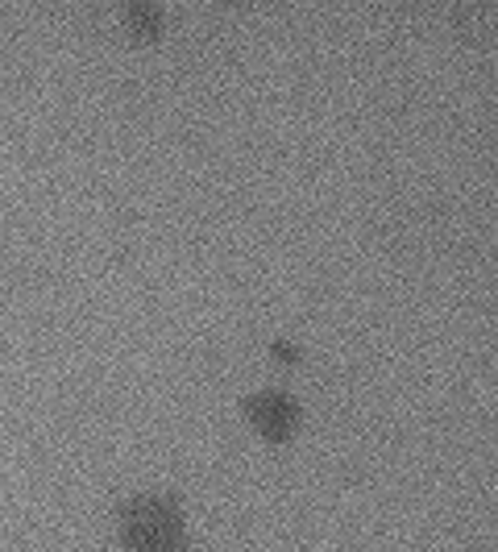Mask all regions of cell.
Returning a JSON list of instances; mask_svg holds the SVG:
<instances>
[{"mask_svg":"<svg viewBox=\"0 0 498 552\" xmlns=\"http://www.w3.org/2000/svg\"><path fill=\"white\" fill-rule=\"evenodd\" d=\"M117 523L129 552H179L187 544L183 511L166 494H137L121 507Z\"/></svg>","mask_w":498,"mask_h":552,"instance_id":"6da1fadb","label":"cell"},{"mask_svg":"<svg viewBox=\"0 0 498 552\" xmlns=\"http://www.w3.org/2000/svg\"><path fill=\"white\" fill-rule=\"evenodd\" d=\"M245 416L266 440H291L299 428V407L291 395H254L245 403Z\"/></svg>","mask_w":498,"mask_h":552,"instance_id":"7a4b0ae2","label":"cell"}]
</instances>
